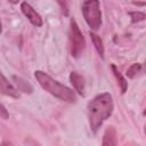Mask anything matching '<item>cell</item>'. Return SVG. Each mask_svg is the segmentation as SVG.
<instances>
[{
    "mask_svg": "<svg viewBox=\"0 0 146 146\" xmlns=\"http://www.w3.org/2000/svg\"><path fill=\"white\" fill-rule=\"evenodd\" d=\"M0 92L11 98H16V99L19 98L18 89H16L1 72H0Z\"/></svg>",
    "mask_w": 146,
    "mask_h": 146,
    "instance_id": "8992f818",
    "label": "cell"
},
{
    "mask_svg": "<svg viewBox=\"0 0 146 146\" xmlns=\"http://www.w3.org/2000/svg\"><path fill=\"white\" fill-rule=\"evenodd\" d=\"M141 68H143V65L140 64V63H135V64H132L128 70H127V76L129 78V79H133L138 73H140V71H141Z\"/></svg>",
    "mask_w": 146,
    "mask_h": 146,
    "instance_id": "7c38bea8",
    "label": "cell"
},
{
    "mask_svg": "<svg viewBox=\"0 0 146 146\" xmlns=\"http://www.w3.org/2000/svg\"><path fill=\"white\" fill-rule=\"evenodd\" d=\"M70 82L74 87L75 91H78L82 96L84 95V87H86L84 78L80 73H78V72H71V74H70Z\"/></svg>",
    "mask_w": 146,
    "mask_h": 146,
    "instance_id": "52a82bcc",
    "label": "cell"
},
{
    "mask_svg": "<svg viewBox=\"0 0 146 146\" xmlns=\"http://www.w3.org/2000/svg\"><path fill=\"white\" fill-rule=\"evenodd\" d=\"M129 16L131 17V22L132 23H138V22H143L146 18V15L141 11H130Z\"/></svg>",
    "mask_w": 146,
    "mask_h": 146,
    "instance_id": "4fadbf2b",
    "label": "cell"
},
{
    "mask_svg": "<svg viewBox=\"0 0 146 146\" xmlns=\"http://www.w3.org/2000/svg\"><path fill=\"white\" fill-rule=\"evenodd\" d=\"M60 9H62V13L65 15V16H68V3H67V0H57Z\"/></svg>",
    "mask_w": 146,
    "mask_h": 146,
    "instance_id": "5bb4252c",
    "label": "cell"
},
{
    "mask_svg": "<svg viewBox=\"0 0 146 146\" xmlns=\"http://www.w3.org/2000/svg\"><path fill=\"white\" fill-rule=\"evenodd\" d=\"M21 9H22V13L25 15V17L30 21V23L34 26H42L43 22H42V18L41 16L36 13V10L27 2H22L21 3Z\"/></svg>",
    "mask_w": 146,
    "mask_h": 146,
    "instance_id": "5b68a950",
    "label": "cell"
},
{
    "mask_svg": "<svg viewBox=\"0 0 146 146\" xmlns=\"http://www.w3.org/2000/svg\"><path fill=\"white\" fill-rule=\"evenodd\" d=\"M117 144V139H116V131L114 129V127H108L104 133L103 137V141L102 145L104 146H114Z\"/></svg>",
    "mask_w": 146,
    "mask_h": 146,
    "instance_id": "ba28073f",
    "label": "cell"
},
{
    "mask_svg": "<svg viewBox=\"0 0 146 146\" xmlns=\"http://www.w3.org/2000/svg\"><path fill=\"white\" fill-rule=\"evenodd\" d=\"M13 79L15 80V82H16V84H17L19 91L27 92V94H31V92L33 91L32 86H31L26 80H24V79H22V78H19V76H16V75H14Z\"/></svg>",
    "mask_w": 146,
    "mask_h": 146,
    "instance_id": "8fae6325",
    "label": "cell"
},
{
    "mask_svg": "<svg viewBox=\"0 0 146 146\" xmlns=\"http://www.w3.org/2000/svg\"><path fill=\"white\" fill-rule=\"evenodd\" d=\"M0 117L3 120H8L9 119V113L7 111V108L0 103Z\"/></svg>",
    "mask_w": 146,
    "mask_h": 146,
    "instance_id": "9a60e30c",
    "label": "cell"
},
{
    "mask_svg": "<svg viewBox=\"0 0 146 146\" xmlns=\"http://www.w3.org/2000/svg\"><path fill=\"white\" fill-rule=\"evenodd\" d=\"M70 44H71V54L74 58H78L86 47V40L83 38L82 32L80 31L76 22L72 18L70 22Z\"/></svg>",
    "mask_w": 146,
    "mask_h": 146,
    "instance_id": "277c9868",
    "label": "cell"
},
{
    "mask_svg": "<svg viewBox=\"0 0 146 146\" xmlns=\"http://www.w3.org/2000/svg\"><path fill=\"white\" fill-rule=\"evenodd\" d=\"M8 1H9L10 3H14V5H15V3H17L19 0H8Z\"/></svg>",
    "mask_w": 146,
    "mask_h": 146,
    "instance_id": "2e32d148",
    "label": "cell"
},
{
    "mask_svg": "<svg viewBox=\"0 0 146 146\" xmlns=\"http://www.w3.org/2000/svg\"><path fill=\"white\" fill-rule=\"evenodd\" d=\"M114 110L113 98L108 92L97 95L88 104L89 125L94 133H97L105 120H107Z\"/></svg>",
    "mask_w": 146,
    "mask_h": 146,
    "instance_id": "6da1fadb",
    "label": "cell"
},
{
    "mask_svg": "<svg viewBox=\"0 0 146 146\" xmlns=\"http://www.w3.org/2000/svg\"><path fill=\"white\" fill-rule=\"evenodd\" d=\"M34 76L39 84L47 92L51 94L56 98L66 102V103H75L76 102V95L73 91V89L62 84L57 80L52 79L49 74H47L43 71H35Z\"/></svg>",
    "mask_w": 146,
    "mask_h": 146,
    "instance_id": "7a4b0ae2",
    "label": "cell"
},
{
    "mask_svg": "<svg viewBox=\"0 0 146 146\" xmlns=\"http://www.w3.org/2000/svg\"><path fill=\"white\" fill-rule=\"evenodd\" d=\"M90 38H91V41H92V43L95 46V49L97 50L98 55L102 58H104V52L105 51H104V46H103V41H102L100 36L98 34H96L95 32H90Z\"/></svg>",
    "mask_w": 146,
    "mask_h": 146,
    "instance_id": "30bf717a",
    "label": "cell"
},
{
    "mask_svg": "<svg viewBox=\"0 0 146 146\" xmlns=\"http://www.w3.org/2000/svg\"><path fill=\"white\" fill-rule=\"evenodd\" d=\"M2 32V25H1V22H0V33Z\"/></svg>",
    "mask_w": 146,
    "mask_h": 146,
    "instance_id": "e0dca14e",
    "label": "cell"
},
{
    "mask_svg": "<svg viewBox=\"0 0 146 146\" xmlns=\"http://www.w3.org/2000/svg\"><path fill=\"white\" fill-rule=\"evenodd\" d=\"M111 67H112V71H113V73H114L116 80L119 81L117 83H119V86H120V88H121V92H122V94H125V91H127V89H128V82H127V80H125L124 76L120 73V71L116 68V66H115L114 64H112Z\"/></svg>",
    "mask_w": 146,
    "mask_h": 146,
    "instance_id": "9c48e42d",
    "label": "cell"
},
{
    "mask_svg": "<svg viewBox=\"0 0 146 146\" xmlns=\"http://www.w3.org/2000/svg\"><path fill=\"white\" fill-rule=\"evenodd\" d=\"M81 10L84 21L91 29V31H98L102 25V11L99 0H83Z\"/></svg>",
    "mask_w": 146,
    "mask_h": 146,
    "instance_id": "3957f363",
    "label": "cell"
}]
</instances>
